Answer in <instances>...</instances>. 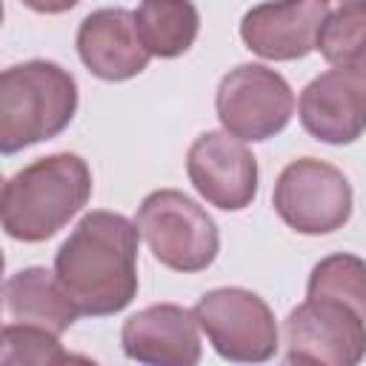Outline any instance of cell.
Returning a JSON list of instances; mask_svg holds the SVG:
<instances>
[{
	"label": "cell",
	"instance_id": "10",
	"mask_svg": "<svg viewBox=\"0 0 366 366\" xmlns=\"http://www.w3.org/2000/svg\"><path fill=\"white\" fill-rule=\"evenodd\" d=\"M326 17L329 0H269L243 14L240 37L266 60H300L317 49Z\"/></svg>",
	"mask_w": 366,
	"mask_h": 366
},
{
	"label": "cell",
	"instance_id": "9",
	"mask_svg": "<svg viewBox=\"0 0 366 366\" xmlns=\"http://www.w3.org/2000/svg\"><path fill=\"white\" fill-rule=\"evenodd\" d=\"M186 174L197 194L223 212H240L257 194V160L252 149L229 132L200 134L189 146Z\"/></svg>",
	"mask_w": 366,
	"mask_h": 366
},
{
	"label": "cell",
	"instance_id": "7",
	"mask_svg": "<svg viewBox=\"0 0 366 366\" xmlns=\"http://www.w3.org/2000/svg\"><path fill=\"white\" fill-rule=\"evenodd\" d=\"M286 360L297 366H355L366 357L363 317L329 297H309L283 323Z\"/></svg>",
	"mask_w": 366,
	"mask_h": 366
},
{
	"label": "cell",
	"instance_id": "13",
	"mask_svg": "<svg viewBox=\"0 0 366 366\" xmlns=\"http://www.w3.org/2000/svg\"><path fill=\"white\" fill-rule=\"evenodd\" d=\"M77 54L83 66L109 83L137 77L152 51L143 46L134 14L126 9H97L77 29Z\"/></svg>",
	"mask_w": 366,
	"mask_h": 366
},
{
	"label": "cell",
	"instance_id": "16",
	"mask_svg": "<svg viewBox=\"0 0 366 366\" xmlns=\"http://www.w3.org/2000/svg\"><path fill=\"white\" fill-rule=\"evenodd\" d=\"M317 51L329 66L355 74L366 54V0H343L340 9L329 11L317 37Z\"/></svg>",
	"mask_w": 366,
	"mask_h": 366
},
{
	"label": "cell",
	"instance_id": "19",
	"mask_svg": "<svg viewBox=\"0 0 366 366\" xmlns=\"http://www.w3.org/2000/svg\"><path fill=\"white\" fill-rule=\"evenodd\" d=\"M80 0H23V6H29L37 14H63L71 11Z\"/></svg>",
	"mask_w": 366,
	"mask_h": 366
},
{
	"label": "cell",
	"instance_id": "12",
	"mask_svg": "<svg viewBox=\"0 0 366 366\" xmlns=\"http://www.w3.org/2000/svg\"><path fill=\"white\" fill-rule=\"evenodd\" d=\"M200 323L177 303H154L134 312L120 332L126 357L152 366H194L200 360Z\"/></svg>",
	"mask_w": 366,
	"mask_h": 366
},
{
	"label": "cell",
	"instance_id": "20",
	"mask_svg": "<svg viewBox=\"0 0 366 366\" xmlns=\"http://www.w3.org/2000/svg\"><path fill=\"white\" fill-rule=\"evenodd\" d=\"M355 74H357V77H363V80H366V54H363V60H360V63H357V69H355Z\"/></svg>",
	"mask_w": 366,
	"mask_h": 366
},
{
	"label": "cell",
	"instance_id": "6",
	"mask_svg": "<svg viewBox=\"0 0 366 366\" xmlns=\"http://www.w3.org/2000/svg\"><path fill=\"white\" fill-rule=\"evenodd\" d=\"M194 317L214 352L234 363H263L277 349V323L269 303L240 286L206 292L194 303Z\"/></svg>",
	"mask_w": 366,
	"mask_h": 366
},
{
	"label": "cell",
	"instance_id": "4",
	"mask_svg": "<svg viewBox=\"0 0 366 366\" xmlns=\"http://www.w3.org/2000/svg\"><path fill=\"white\" fill-rule=\"evenodd\" d=\"M140 237L166 269L192 274L214 263L220 234L214 220L177 189H157L143 197L134 217Z\"/></svg>",
	"mask_w": 366,
	"mask_h": 366
},
{
	"label": "cell",
	"instance_id": "11",
	"mask_svg": "<svg viewBox=\"0 0 366 366\" xmlns=\"http://www.w3.org/2000/svg\"><path fill=\"white\" fill-rule=\"evenodd\" d=\"M297 114L315 140L332 146L355 143L366 132V80L343 69H329L300 92Z\"/></svg>",
	"mask_w": 366,
	"mask_h": 366
},
{
	"label": "cell",
	"instance_id": "14",
	"mask_svg": "<svg viewBox=\"0 0 366 366\" xmlns=\"http://www.w3.org/2000/svg\"><path fill=\"white\" fill-rule=\"evenodd\" d=\"M3 297H6V312L11 320L43 326L54 335H63L80 315L77 303L71 300L57 272L51 274L43 266L14 272L3 283Z\"/></svg>",
	"mask_w": 366,
	"mask_h": 366
},
{
	"label": "cell",
	"instance_id": "15",
	"mask_svg": "<svg viewBox=\"0 0 366 366\" xmlns=\"http://www.w3.org/2000/svg\"><path fill=\"white\" fill-rule=\"evenodd\" d=\"M134 23L143 46L154 57H180L200 31V14L192 0H140Z\"/></svg>",
	"mask_w": 366,
	"mask_h": 366
},
{
	"label": "cell",
	"instance_id": "2",
	"mask_svg": "<svg viewBox=\"0 0 366 366\" xmlns=\"http://www.w3.org/2000/svg\"><path fill=\"white\" fill-rule=\"evenodd\" d=\"M92 197V172L80 154L57 152L14 172L0 192V220L9 237L43 243L54 237Z\"/></svg>",
	"mask_w": 366,
	"mask_h": 366
},
{
	"label": "cell",
	"instance_id": "18",
	"mask_svg": "<svg viewBox=\"0 0 366 366\" xmlns=\"http://www.w3.org/2000/svg\"><path fill=\"white\" fill-rule=\"evenodd\" d=\"M306 295L340 300L366 320V260L346 252L323 257L309 274Z\"/></svg>",
	"mask_w": 366,
	"mask_h": 366
},
{
	"label": "cell",
	"instance_id": "3",
	"mask_svg": "<svg viewBox=\"0 0 366 366\" xmlns=\"http://www.w3.org/2000/svg\"><path fill=\"white\" fill-rule=\"evenodd\" d=\"M77 112L74 77L51 60H29L0 74V149L14 154L57 137Z\"/></svg>",
	"mask_w": 366,
	"mask_h": 366
},
{
	"label": "cell",
	"instance_id": "5",
	"mask_svg": "<svg viewBox=\"0 0 366 366\" xmlns=\"http://www.w3.org/2000/svg\"><path fill=\"white\" fill-rule=\"evenodd\" d=\"M272 203L289 229L300 234H329L352 217V186L332 163L300 157L280 172Z\"/></svg>",
	"mask_w": 366,
	"mask_h": 366
},
{
	"label": "cell",
	"instance_id": "1",
	"mask_svg": "<svg viewBox=\"0 0 366 366\" xmlns=\"http://www.w3.org/2000/svg\"><path fill=\"white\" fill-rule=\"evenodd\" d=\"M140 229L117 212H89L60 243L54 272L80 315L106 317L126 309L137 295Z\"/></svg>",
	"mask_w": 366,
	"mask_h": 366
},
{
	"label": "cell",
	"instance_id": "8",
	"mask_svg": "<svg viewBox=\"0 0 366 366\" xmlns=\"http://www.w3.org/2000/svg\"><path fill=\"white\" fill-rule=\"evenodd\" d=\"M214 109L229 134L257 143L286 129L295 112V94L274 69L243 63L220 80Z\"/></svg>",
	"mask_w": 366,
	"mask_h": 366
},
{
	"label": "cell",
	"instance_id": "17",
	"mask_svg": "<svg viewBox=\"0 0 366 366\" xmlns=\"http://www.w3.org/2000/svg\"><path fill=\"white\" fill-rule=\"evenodd\" d=\"M57 363H92L83 355H71L60 346L57 335L31 323H6L0 337V366H57Z\"/></svg>",
	"mask_w": 366,
	"mask_h": 366
}]
</instances>
